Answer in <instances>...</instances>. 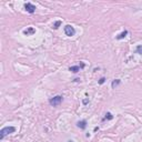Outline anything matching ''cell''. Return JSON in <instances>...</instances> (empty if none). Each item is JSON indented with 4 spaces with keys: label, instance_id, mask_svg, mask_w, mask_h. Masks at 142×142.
<instances>
[{
    "label": "cell",
    "instance_id": "obj_1",
    "mask_svg": "<svg viewBox=\"0 0 142 142\" xmlns=\"http://www.w3.org/2000/svg\"><path fill=\"white\" fill-rule=\"evenodd\" d=\"M15 131H16L15 127H4V128H2L1 131H0V140H2L6 135L10 134V133H13Z\"/></svg>",
    "mask_w": 142,
    "mask_h": 142
},
{
    "label": "cell",
    "instance_id": "obj_15",
    "mask_svg": "<svg viewBox=\"0 0 142 142\" xmlns=\"http://www.w3.org/2000/svg\"><path fill=\"white\" fill-rule=\"evenodd\" d=\"M68 142H73V141H72V140H69V141H68Z\"/></svg>",
    "mask_w": 142,
    "mask_h": 142
},
{
    "label": "cell",
    "instance_id": "obj_6",
    "mask_svg": "<svg viewBox=\"0 0 142 142\" xmlns=\"http://www.w3.org/2000/svg\"><path fill=\"white\" fill-rule=\"evenodd\" d=\"M78 128H80V129H86L87 128V121L86 120H82V121H79L78 123H77Z\"/></svg>",
    "mask_w": 142,
    "mask_h": 142
},
{
    "label": "cell",
    "instance_id": "obj_12",
    "mask_svg": "<svg viewBox=\"0 0 142 142\" xmlns=\"http://www.w3.org/2000/svg\"><path fill=\"white\" fill-rule=\"evenodd\" d=\"M60 25H61V21H60V20H58V21H56V23L53 25V28H55V29H58Z\"/></svg>",
    "mask_w": 142,
    "mask_h": 142
},
{
    "label": "cell",
    "instance_id": "obj_9",
    "mask_svg": "<svg viewBox=\"0 0 142 142\" xmlns=\"http://www.w3.org/2000/svg\"><path fill=\"white\" fill-rule=\"evenodd\" d=\"M118 84H120V80H119V79H117V80H113V81H112V83H111V87H112L113 89H114V88L117 87Z\"/></svg>",
    "mask_w": 142,
    "mask_h": 142
},
{
    "label": "cell",
    "instance_id": "obj_4",
    "mask_svg": "<svg viewBox=\"0 0 142 142\" xmlns=\"http://www.w3.org/2000/svg\"><path fill=\"white\" fill-rule=\"evenodd\" d=\"M25 9L28 11L29 13H33V12H34V10H36V6H34V4H32L31 2H27V4H25Z\"/></svg>",
    "mask_w": 142,
    "mask_h": 142
},
{
    "label": "cell",
    "instance_id": "obj_10",
    "mask_svg": "<svg viewBox=\"0 0 142 142\" xmlns=\"http://www.w3.org/2000/svg\"><path fill=\"white\" fill-rule=\"evenodd\" d=\"M137 53H139V55H142V44H139L138 47H137Z\"/></svg>",
    "mask_w": 142,
    "mask_h": 142
},
{
    "label": "cell",
    "instance_id": "obj_13",
    "mask_svg": "<svg viewBox=\"0 0 142 142\" xmlns=\"http://www.w3.org/2000/svg\"><path fill=\"white\" fill-rule=\"evenodd\" d=\"M82 103H83V104H88V103H89V99H83Z\"/></svg>",
    "mask_w": 142,
    "mask_h": 142
},
{
    "label": "cell",
    "instance_id": "obj_3",
    "mask_svg": "<svg viewBox=\"0 0 142 142\" xmlns=\"http://www.w3.org/2000/svg\"><path fill=\"white\" fill-rule=\"evenodd\" d=\"M65 33H66L68 37H72V36H74L76 30H74V28H73L72 26L67 25L66 27H65Z\"/></svg>",
    "mask_w": 142,
    "mask_h": 142
},
{
    "label": "cell",
    "instance_id": "obj_11",
    "mask_svg": "<svg viewBox=\"0 0 142 142\" xmlns=\"http://www.w3.org/2000/svg\"><path fill=\"white\" fill-rule=\"evenodd\" d=\"M106 119H108V120H112V119H113L112 114H111L110 112H107L106 113Z\"/></svg>",
    "mask_w": 142,
    "mask_h": 142
},
{
    "label": "cell",
    "instance_id": "obj_7",
    "mask_svg": "<svg viewBox=\"0 0 142 142\" xmlns=\"http://www.w3.org/2000/svg\"><path fill=\"white\" fill-rule=\"evenodd\" d=\"M69 70L71 71V72H78V71H80V67L79 66H73V67H70Z\"/></svg>",
    "mask_w": 142,
    "mask_h": 142
},
{
    "label": "cell",
    "instance_id": "obj_14",
    "mask_svg": "<svg viewBox=\"0 0 142 142\" xmlns=\"http://www.w3.org/2000/svg\"><path fill=\"white\" fill-rule=\"evenodd\" d=\"M104 80H106V79H104V78H101V79H100V81H99V83H100V84L104 83Z\"/></svg>",
    "mask_w": 142,
    "mask_h": 142
},
{
    "label": "cell",
    "instance_id": "obj_5",
    "mask_svg": "<svg viewBox=\"0 0 142 142\" xmlns=\"http://www.w3.org/2000/svg\"><path fill=\"white\" fill-rule=\"evenodd\" d=\"M34 32H36V29H34V28H32V27H30V28H28L27 30H25V31H23V33H25L26 36H30V34H33Z\"/></svg>",
    "mask_w": 142,
    "mask_h": 142
},
{
    "label": "cell",
    "instance_id": "obj_8",
    "mask_svg": "<svg viewBox=\"0 0 142 142\" xmlns=\"http://www.w3.org/2000/svg\"><path fill=\"white\" fill-rule=\"evenodd\" d=\"M127 34H128V31H127V30H124L123 32H121L120 34L117 37V39H118V40H120V39H123V38L127 36Z\"/></svg>",
    "mask_w": 142,
    "mask_h": 142
},
{
    "label": "cell",
    "instance_id": "obj_2",
    "mask_svg": "<svg viewBox=\"0 0 142 142\" xmlns=\"http://www.w3.org/2000/svg\"><path fill=\"white\" fill-rule=\"evenodd\" d=\"M61 102H62V97L61 95H57V97H55V98L50 99L49 103H50L52 107H57V106H59Z\"/></svg>",
    "mask_w": 142,
    "mask_h": 142
}]
</instances>
